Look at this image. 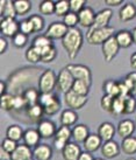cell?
Returning a JSON list of instances; mask_svg holds the SVG:
<instances>
[{"label": "cell", "mask_w": 136, "mask_h": 160, "mask_svg": "<svg viewBox=\"0 0 136 160\" xmlns=\"http://www.w3.org/2000/svg\"><path fill=\"white\" fill-rule=\"evenodd\" d=\"M15 109V96L5 93L4 96H1V110L8 112Z\"/></svg>", "instance_id": "d590c367"}, {"label": "cell", "mask_w": 136, "mask_h": 160, "mask_svg": "<svg viewBox=\"0 0 136 160\" xmlns=\"http://www.w3.org/2000/svg\"><path fill=\"white\" fill-rule=\"evenodd\" d=\"M124 84L127 85L129 93L132 96H136V72H129L124 77Z\"/></svg>", "instance_id": "ab89813d"}, {"label": "cell", "mask_w": 136, "mask_h": 160, "mask_svg": "<svg viewBox=\"0 0 136 160\" xmlns=\"http://www.w3.org/2000/svg\"><path fill=\"white\" fill-rule=\"evenodd\" d=\"M113 101H114V98L108 96V95H104L102 97H101V101H100V107L101 109L106 112H110L112 111V105H113Z\"/></svg>", "instance_id": "f907efd6"}, {"label": "cell", "mask_w": 136, "mask_h": 160, "mask_svg": "<svg viewBox=\"0 0 136 160\" xmlns=\"http://www.w3.org/2000/svg\"><path fill=\"white\" fill-rule=\"evenodd\" d=\"M114 35V28L110 26L106 28H100V29H88V32L86 33V41L88 45L102 46L108 39Z\"/></svg>", "instance_id": "7a4b0ae2"}, {"label": "cell", "mask_w": 136, "mask_h": 160, "mask_svg": "<svg viewBox=\"0 0 136 160\" xmlns=\"http://www.w3.org/2000/svg\"><path fill=\"white\" fill-rule=\"evenodd\" d=\"M53 157V148L47 144H40L33 150L34 160H50Z\"/></svg>", "instance_id": "7402d4cb"}, {"label": "cell", "mask_w": 136, "mask_h": 160, "mask_svg": "<svg viewBox=\"0 0 136 160\" xmlns=\"http://www.w3.org/2000/svg\"><path fill=\"white\" fill-rule=\"evenodd\" d=\"M14 7L16 11V15L23 17L30 12L31 2L29 0H15L14 1Z\"/></svg>", "instance_id": "836d02e7"}, {"label": "cell", "mask_w": 136, "mask_h": 160, "mask_svg": "<svg viewBox=\"0 0 136 160\" xmlns=\"http://www.w3.org/2000/svg\"><path fill=\"white\" fill-rule=\"evenodd\" d=\"M26 116L31 119L33 123H40L42 120V116L44 115L43 108L41 107L40 104H35V105H30V107H27Z\"/></svg>", "instance_id": "83f0119b"}, {"label": "cell", "mask_w": 136, "mask_h": 160, "mask_svg": "<svg viewBox=\"0 0 136 160\" xmlns=\"http://www.w3.org/2000/svg\"><path fill=\"white\" fill-rule=\"evenodd\" d=\"M113 12L110 8H104L101 9L100 12H98L96 14V20L93 26L90 29H100V28H106L110 25V21L112 19Z\"/></svg>", "instance_id": "4fadbf2b"}, {"label": "cell", "mask_w": 136, "mask_h": 160, "mask_svg": "<svg viewBox=\"0 0 136 160\" xmlns=\"http://www.w3.org/2000/svg\"><path fill=\"white\" fill-rule=\"evenodd\" d=\"M124 112V97H115L113 101V105H112V111L110 115L113 116H120L123 115Z\"/></svg>", "instance_id": "74e56055"}, {"label": "cell", "mask_w": 136, "mask_h": 160, "mask_svg": "<svg viewBox=\"0 0 136 160\" xmlns=\"http://www.w3.org/2000/svg\"><path fill=\"white\" fill-rule=\"evenodd\" d=\"M132 35H133V41H134V45H136V27L132 31Z\"/></svg>", "instance_id": "6f0895ef"}, {"label": "cell", "mask_w": 136, "mask_h": 160, "mask_svg": "<svg viewBox=\"0 0 136 160\" xmlns=\"http://www.w3.org/2000/svg\"><path fill=\"white\" fill-rule=\"evenodd\" d=\"M114 36H115V39H116L118 45L120 46V48H129V47L134 43L132 32L127 31V29L119 31L118 33H115Z\"/></svg>", "instance_id": "484cf974"}, {"label": "cell", "mask_w": 136, "mask_h": 160, "mask_svg": "<svg viewBox=\"0 0 136 160\" xmlns=\"http://www.w3.org/2000/svg\"><path fill=\"white\" fill-rule=\"evenodd\" d=\"M72 91L76 92L77 95L84 96V97H87L88 92H90V85L86 84L83 81H75V83L72 85Z\"/></svg>", "instance_id": "f35d334b"}, {"label": "cell", "mask_w": 136, "mask_h": 160, "mask_svg": "<svg viewBox=\"0 0 136 160\" xmlns=\"http://www.w3.org/2000/svg\"><path fill=\"white\" fill-rule=\"evenodd\" d=\"M31 160H34V159H31Z\"/></svg>", "instance_id": "6125c7cd"}, {"label": "cell", "mask_w": 136, "mask_h": 160, "mask_svg": "<svg viewBox=\"0 0 136 160\" xmlns=\"http://www.w3.org/2000/svg\"><path fill=\"white\" fill-rule=\"evenodd\" d=\"M16 147H18L16 142L11 140L8 138H5L4 140H2V142H1V148H0V150H2V151H5L7 154L11 156V154L16 150Z\"/></svg>", "instance_id": "f6af8a7d"}, {"label": "cell", "mask_w": 136, "mask_h": 160, "mask_svg": "<svg viewBox=\"0 0 136 160\" xmlns=\"http://www.w3.org/2000/svg\"><path fill=\"white\" fill-rule=\"evenodd\" d=\"M57 85V75L51 69H47L39 78V91L41 93H50Z\"/></svg>", "instance_id": "277c9868"}, {"label": "cell", "mask_w": 136, "mask_h": 160, "mask_svg": "<svg viewBox=\"0 0 136 160\" xmlns=\"http://www.w3.org/2000/svg\"><path fill=\"white\" fill-rule=\"evenodd\" d=\"M12 42H13L14 47H16V48H23L27 45V42H28V36L19 32L18 34L12 39Z\"/></svg>", "instance_id": "c3c4849f"}, {"label": "cell", "mask_w": 136, "mask_h": 160, "mask_svg": "<svg viewBox=\"0 0 136 160\" xmlns=\"http://www.w3.org/2000/svg\"><path fill=\"white\" fill-rule=\"evenodd\" d=\"M70 1L69 0H58L55 1V14L57 17H65L68 13H70Z\"/></svg>", "instance_id": "e575fe53"}, {"label": "cell", "mask_w": 136, "mask_h": 160, "mask_svg": "<svg viewBox=\"0 0 136 160\" xmlns=\"http://www.w3.org/2000/svg\"><path fill=\"white\" fill-rule=\"evenodd\" d=\"M59 119H61V124L63 126L71 128V126L76 125V123H77V120H78V113L75 110L66 109L64 111H62Z\"/></svg>", "instance_id": "4316f807"}, {"label": "cell", "mask_w": 136, "mask_h": 160, "mask_svg": "<svg viewBox=\"0 0 136 160\" xmlns=\"http://www.w3.org/2000/svg\"><path fill=\"white\" fill-rule=\"evenodd\" d=\"M73 83H75V78H73V76L71 75L70 71L68 70L66 68L62 69V70L58 72L56 89H57L59 92H63V93L69 92V91L72 89Z\"/></svg>", "instance_id": "8992f818"}, {"label": "cell", "mask_w": 136, "mask_h": 160, "mask_svg": "<svg viewBox=\"0 0 136 160\" xmlns=\"http://www.w3.org/2000/svg\"><path fill=\"white\" fill-rule=\"evenodd\" d=\"M33 159V151L30 147L22 144L18 145L16 150L11 154V160H31Z\"/></svg>", "instance_id": "603a6c76"}, {"label": "cell", "mask_w": 136, "mask_h": 160, "mask_svg": "<svg viewBox=\"0 0 136 160\" xmlns=\"http://www.w3.org/2000/svg\"><path fill=\"white\" fill-rule=\"evenodd\" d=\"M129 63H130V67L136 70V52L134 54H132V56H130V60H129Z\"/></svg>", "instance_id": "9f6ffc18"}, {"label": "cell", "mask_w": 136, "mask_h": 160, "mask_svg": "<svg viewBox=\"0 0 136 160\" xmlns=\"http://www.w3.org/2000/svg\"><path fill=\"white\" fill-rule=\"evenodd\" d=\"M0 31L1 34L7 38H12L18 34L20 32V25L15 19H4L1 18L0 22Z\"/></svg>", "instance_id": "8fae6325"}, {"label": "cell", "mask_w": 136, "mask_h": 160, "mask_svg": "<svg viewBox=\"0 0 136 160\" xmlns=\"http://www.w3.org/2000/svg\"><path fill=\"white\" fill-rule=\"evenodd\" d=\"M136 130V124L130 119H123L119 123L118 128H116V132L120 136V138L126 139V138L132 137L133 133Z\"/></svg>", "instance_id": "5bb4252c"}, {"label": "cell", "mask_w": 136, "mask_h": 160, "mask_svg": "<svg viewBox=\"0 0 136 160\" xmlns=\"http://www.w3.org/2000/svg\"><path fill=\"white\" fill-rule=\"evenodd\" d=\"M54 139V146L57 150L63 151V148L70 142V139L72 138V130L68 126H59L57 129V132L55 134Z\"/></svg>", "instance_id": "52a82bcc"}, {"label": "cell", "mask_w": 136, "mask_h": 160, "mask_svg": "<svg viewBox=\"0 0 136 160\" xmlns=\"http://www.w3.org/2000/svg\"><path fill=\"white\" fill-rule=\"evenodd\" d=\"M41 58H42V56H41V53H40V52L35 48V47L30 46L29 48L27 49V52H26V60L28 61V62H30V63H39V62H41Z\"/></svg>", "instance_id": "60d3db41"}, {"label": "cell", "mask_w": 136, "mask_h": 160, "mask_svg": "<svg viewBox=\"0 0 136 160\" xmlns=\"http://www.w3.org/2000/svg\"><path fill=\"white\" fill-rule=\"evenodd\" d=\"M101 50H102V55H104L106 62L113 61L120 50V46L118 45L115 36H112L110 39L106 41L105 43L101 46Z\"/></svg>", "instance_id": "30bf717a"}, {"label": "cell", "mask_w": 136, "mask_h": 160, "mask_svg": "<svg viewBox=\"0 0 136 160\" xmlns=\"http://www.w3.org/2000/svg\"><path fill=\"white\" fill-rule=\"evenodd\" d=\"M64 102L65 105L71 110H79L87 103V97H84L80 95H77L73 92L72 90H70L69 92L64 93Z\"/></svg>", "instance_id": "9c48e42d"}, {"label": "cell", "mask_w": 136, "mask_h": 160, "mask_svg": "<svg viewBox=\"0 0 136 160\" xmlns=\"http://www.w3.org/2000/svg\"><path fill=\"white\" fill-rule=\"evenodd\" d=\"M23 134H25V132L21 129V126H19V125H11L6 130V138L16 142L23 139Z\"/></svg>", "instance_id": "d6a6232c"}, {"label": "cell", "mask_w": 136, "mask_h": 160, "mask_svg": "<svg viewBox=\"0 0 136 160\" xmlns=\"http://www.w3.org/2000/svg\"><path fill=\"white\" fill-rule=\"evenodd\" d=\"M82 148L77 142H70L66 145L63 151H62V157L64 160H78L80 154H82Z\"/></svg>", "instance_id": "e0dca14e"}, {"label": "cell", "mask_w": 136, "mask_h": 160, "mask_svg": "<svg viewBox=\"0 0 136 160\" xmlns=\"http://www.w3.org/2000/svg\"><path fill=\"white\" fill-rule=\"evenodd\" d=\"M69 32V28L61 21H55V22L50 23L47 31L44 33V35L48 36L50 40H58V39H63L66 35V33Z\"/></svg>", "instance_id": "ba28073f"}, {"label": "cell", "mask_w": 136, "mask_h": 160, "mask_svg": "<svg viewBox=\"0 0 136 160\" xmlns=\"http://www.w3.org/2000/svg\"><path fill=\"white\" fill-rule=\"evenodd\" d=\"M121 151L127 154V156H133L136 153V137H129L126 139H122L121 142Z\"/></svg>", "instance_id": "1f68e13d"}, {"label": "cell", "mask_w": 136, "mask_h": 160, "mask_svg": "<svg viewBox=\"0 0 136 160\" xmlns=\"http://www.w3.org/2000/svg\"><path fill=\"white\" fill-rule=\"evenodd\" d=\"M104 95H108L110 97H119L120 96V88H119V81H105L102 84Z\"/></svg>", "instance_id": "f546056e"}, {"label": "cell", "mask_w": 136, "mask_h": 160, "mask_svg": "<svg viewBox=\"0 0 136 160\" xmlns=\"http://www.w3.org/2000/svg\"><path fill=\"white\" fill-rule=\"evenodd\" d=\"M94 160H105V159H101V158H96Z\"/></svg>", "instance_id": "91938a15"}, {"label": "cell", "mask_w": 136, "mask_h": 160, "mask_svg": "<svg viewBox=\"0 0 136 160\" xmlns=\"http://www.w3.org/2000/svg\"><path fill=\"white\" fill-rule=\"evenodd\" d=\"M62 22L64 23L68 28H75L77 26V23H79V19H78V14L73 13V12H70L68 13L63 18V21Z\"/></svg>", "instance_id": "ee69618b"}, {"label": "cell", "mask_w": 136, "mask_h": 160, "mask_svg": "<svg viewBox=\"0 0 136 160\" xmlns=\"http://www.w3.org/2000/svg\"><path fill=\"white\" fill-rule=\"evenodd\" d=\"M102 140L101 138L96 133H91L87 137V139L84 142V147H85V151L88 153H93V152L98 151L101 146H102Z\"/></svg>", "instance_id": "cb8c5ba5"}, {"label": "cell", "mask_w": 136, "mask_h": 160, "mask_svg": "<svg viewBox=\"0 0 136 160\" xmlns=\"http://www.w3.org/2000/svg\"><path fill=\"white\" fill-rule=\"evenodd\" d=\"M37 131H39L42 139H49V138L55 137V134L57 132V128H56V124L54 123L53 120L42 119L39 123Z\"/></svg>", "instance_id": "7c38bea8"}, {"label": "cell", "mask_w": 136, "mask_h": 160, "mask_svg": "<svg viewBox=\"0 0 136 160\" xmlns=\"http://www.w3.org/2000/svg\"><path fill=\"white\" fill-rule=\"evenodd\" d=\"M126 160H136L135 158H133V157H130V158H127Z\"/></svg>", "instance_id": "680465c9"}, {"label": "cell", "mask_w": 136, "mask_h": 160, "mask_svg": "<svg viewBox=\"0 0 136 160\" xmlns=\"http://www.w3.org/2000/svg\"><path fill=\"white\" fill-rule=\"evenodd\" d=\"M136 110V99L135 96H132L129 95L124 98V112L123 115H130V113H134Z\"/></svg>", "instance_id": "b9f144b4"}, {"label": "cell", "mask_w": 136, "mask_h": 160, "mask_svg": "<svg viewBox=\"0 0 136 160\" xmlns=\"http://www.w3.org/2000/svg\"><path fill=\"white\" fill-rule=\"evenodd\" d=\"M22 96H23L25 101H26L27 107H30V105H35V104H39L41 92H40L37 89H34V88H29V89H27L25 92L22 93Z\"/></svg>", "instance_id": "4dcf8cb0"}, {"label": "cell", "mask_w": 136, "mask_h": 160, "mask_svg": "<svg viewBox=\"0 0 136 160\" xmlns=\"http://www.w3.org/2000/svg\"><path fill=\"white\" fill-rule=\"evenodd\" d=\"M84 42V36L82 31L75 27V28H69V32L62 39V46L64 50L68 54V58L70 60H75L77 55L79 54L82 46Z\"/></svg>", "instance_id": "6da1fadb"}, {"label": "cell", "mask_w": 136, "mask_h": 160, "mask_svg": "<svg viewBox=\"0 0 136 160\" xmlns=\"http://www.w3.org/2000/svg\"><path fill=\"white\" fill-rule=\"evenodd\" d=\"M57 56V49L55 48L54 46L53 48H50L49 50H47L45 53L42 54V58H41V62L42 63H50L53 62L54 60Z\"/></svg>", "instance_id": "681fc988"}, {"label": "cell", "mask_w": 136, "mask_h": 160, "mask_svg": "<svg viewBox=\"0 0 136 160\" xmlns=\"http://www.w3.org/2000/svg\"><path fill=\"white\" fill-rule=\"evenodd\" d=\"M135 124H136V118H135Z\"/></svg>", "instance_id": "94428289"}, {"label": "cell", "mask_w": 136, "mask_h": 160, "mask_svg": "<svg viewBox=\"0 0 136 160\" xmlns=\"http://www.w3.org/2000/svg\"><path fill=\"white\" fill-rule=\"evenodd\" d=\"M19 25H20V33H22V34H25V35L28 36L29 34H33V33H34L33 25H31V22L29 21L28 18L20 21Z\"/></svg>", "instance_id": "7dc6e473"}, {"label": "cell", "mask_w": 136, "mask_h": 160, "mask_svg": "<svg viewBox=\"0 0 136 160\" xmlns=\"http://www.w3.org/2000/svg\"><path fill=\"white\" fill-rule=\"evenodd\" d=\"M7 91V87H6V82H4V81H0V95L1 96H4L5 93Z\"/></svg>", "instance_id": "11a10c76"}, {"label": "cell", "mask_w": 136, "mask_h": 160, "mask_svg": "<svg viewBox=\"0 0 136 160\" xmlns=\"http://www.w3.org/2000/svg\"><path fill=\"white\" fill-rule=\"evenodd\" d=\"M121 147L119 146V144L115 140H110L102 144L101 146V153L106 159H113L120 154Z\"/></svg>", "instance_id": "ac0fdd59"}, {"label": "cell", "mask_w": 136, "mask_h": 160, "mask_svg": "<svg viewBox=\"0 0 136 160\" xmlns=\"http://www.w3.org/2000/svg\"><path fill=\"white\" fill-rule=\"evenodd\" d=\"M70 1V9L71 12L76 14H79L86 7V1L85 0H69Z\"/></svg>", "instance_id": "bcb514c9"}, {"label": "cell", "mask_w": 136, "mask_h": 160, "mask_svg": "<svg viewBox=\"0 0 136 160\" xmlns=\"http://www.w3.org/2000/svg\"><path fill=\"white\" fill-rule=\"evenodd\" d=\"M31 46L35 47L40 53H41V56H42V54L45 53L50 48H53L54 43H53V40H50L48 36H45L43 34V35L36 36L35 39L33 40V42H31Z\"/></svg>", "instance_id": "d6986e66"}, {"label": "cell", "mask_w": 136, "mask_h": 160, "mask_svg": "<svg viewBox=\"0 0 136 160\" xmlns=\"http://www.w3.org/2000/svg\"><path fill=\"white\" fill-rule=\"evenodd\" d=\"M28 19H29V21H30L31 25H33L34 33H39V32H41L42 29H43L44 20L42 17H40V15H37V14H33V15H30Z\"/></svg>", "instance_id": "7bdbcfd3"}, {"label": "cell", "mask_w": 136, "mask_h": 160, "mask_svg": "<svg viewBox=\"0 0 136 160\" xmlns=\"http://www.w3.org/2000/svg\"><path fill=\"white\" fill-rule=\"evenodd\" d=\"M0 14L4 19H15L16 11L14 7V1L11 0H1L0 1Z\"/></svg>", "instance_id": "d4e9b609"}, {"label": "cell", "mask_w": 136, "mask_h": 160, "mask_svg": "<svg viewBox=\"0 0 136 160\" xmlns=\"http://www.w3.org/2000/svg\"><path fill=\"white\" fill-rule=\"evenodd\" d=\"M96 14L94 11H93L91 7H85V8L78 14V19H79V25L84 28H91L94 23V20H96Z\"/></svg>", "instance_id": "2e32d148"}, {"label": "cell", "mask_w": 136, "mask_h": 160, "mask_svg": "<svg viewBox=\"0 0 136 160\" xmlns=\"http://www.w3.org/2000/svg\"><path fill=\"white\" fill-rule=\"evenodd\" d=\"M136 18V6L132 2L124 4L119 11V19L123 22L132 21L133 19Z\"/></svg>", "instance_id": "44dd1931"}, {"label": "cell", "mask_w": 136, "mask_h": 160, "mask_svg": "<svg viewBox=\"0 0 136 160\" xmlns=\"http://www.w3.org/2000/svg\"><path fill=\"white\" fill-rule=\"evenodd\" d=\"M42 138L40 136L37 129H28L27 131H25L23 134V142L25 145H27L30 148H35L40 145V140Z\"/></svg>", "instance_id": "ffe728a7"}, {"label": "cell", "mask_w": 136, "mask_h": 160, "mask_svg": "<svg viewBox=\"0 0 136 160\" xmlns=\"http://www.w3.org/2000/svg\"><path fill=\"white\" fill-rule=\"evenodd\" d=\"M90 134L88 128L84 124H77L72 129V138L75 139V142H84Z\"/></svg>", "instance_id": "f1b7e54d"}, {"label": "cell", "mask_w": 136, "mask_h": 160, "mask_svg": "<svg viewBox=\"0 0 136 160\" xmlns=\"http://www.w3.org/2000/svg\"><path fill=\"white\" fill-rule=\"evenodd\" d=\"M115 132H116V128L110 122H104L98 128V136L101 138V140L104 142L113 140Z\"/></svg>", "instance_id": "9a60e30c"}, {"label": "cell", "mask_w": 136, "mask_h": 160, "mask_svg": "<svg viewBox=\"0 0 136 160\" xmlns=\"http://www.w3.org/2000/svg\"><path fill=\"white\" fill-rule=\"evenodd\" d=\"M7 46H8V43H7L6 39L4 36H1L0 38V54H4L7 50Z\"/></svg>", "instance_id": "816d5d0a"}, {"label": "cell", "mask_w": 136, "mask_h": 160, "mask_svg": "<svg viewBox=\"0 0 136 160\" xmlns=\"http://www.w3.org/2000/svg\"><path fill=\"white\" fill-rule=\"evenodd\" d=\"M39 104L43 108V111L45 115L54 116L56 115L59 109H61V102L56 93L50 92V93H41L40 96Z\"/></svg>", "instance_id": "3957f363"}, {"label": "cell", "mask_w": 136, "mask_h": 160, "mask_svg": "<svg viewBox=\"0 0 136 160\" xmlns=\"http://www.w3.org/2000/svg\"><path fill=\"white\" fill-rule=\"evenodd\" d=\"M105 4L110 7H114V6H119V5L123 4L122 0H106Z\"/></svg>", "instance_id": "f5cc1de1"}, {"label": "cell", "mask_w": 136, "mask_h": 160, "mask_svg": "<svg viewBox=\"0 0 136 160\" xmlns=\"http://www.w3.org/2000/svg\"><path fill=\"white\" fill-rule=\"evenodd\" d=\"M78 160H94V158L92 157V154L91 153H88V152H83L82 154H80V157H79Z\"/></svg>", "instance_id": "db71d44e"}, {"label": "cell", "mask_w": 136, "mask_h": 160, "mask_svg": "<svg viewBox=\"0 0 136 160\" xmlns=\"http://www.w3.org/2000/svg\"><path fill=\"white\" fill-rule=\"evenodd\" d=\"M65 68L70 71L71 75L73 76L75 81H83L91 87V84H92V72H91L88 67L83 66V64L71 63V64H68Z\"/></svg>", "instance_id": "5b68a950"}, {"label": "cell", "mask_w": 136, "mask_h": 160, "mask_svg": "<svg viewBox=\"0 0 136 160\" xmlns=\"http://www.w3.org/2000/svg\"><path fill=\"white\" fill-rule=\"evenodd\" d=\"M39 11L42 15H50L55 13V1L53 0H43L39 5Z\"/></svg>", "instance_id": "8d00e7d4"}]
</instances>
